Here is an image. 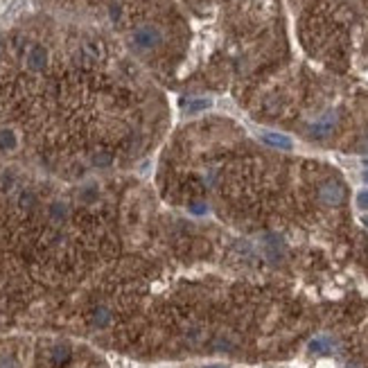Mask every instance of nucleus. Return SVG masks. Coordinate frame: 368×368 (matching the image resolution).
<instances>
[{"label": "nucleus", "mask_w": 368, "mask_h": 368, "mask_svg": "<svg viewBox=\"0 0 368 368\" xmlns=\"http://www.w3.org/2000/svg\"><path fill=\"white\" fill-rule=\"evenodd\" d=\"M133 41H136V46L138 48H154L156 43H160V34H158V30H154V27H140V30H136V34H133Z\"/></svg>", "instance_id": "f257e3e1"}, {"label": "nucleus", "mask_w": 368, "mask_h": 368, "mask_svg": "<svg viewBox=\"0 0 368 368\" xmlns=\"http://www.w3.org/2000/svg\"><path fill=\"white\" fill-rule=\"evenodd\" d=\"M343 197H346V192H343V188L339 183H325L321 188V199L325 201V204H330V206L341 204Z\"/></svg>", "instance_id": "f03ea898"}, {"label": "nucleus", "mask_w": 368, "mask_h": 368, "mask_svg": "<svg viewBox=\"0 0 368 368\" xmlns=\"http://www.w3.org/2000/svg\"><path fill=\"white\" fill-rule=\"evenodd\" d=\"M262 140L267 145H273L278 149H291V140L283 133H276V131H264L262 133Z\"/></svg>", "instance_id": "7ed1b4c3"}, {"label": "nucleus", "mask_w": 368, "mask_h": 368, "mask_svg": "<svg viewBox=\"0 0 368 368\" xmlns=\"http://www.w3.org/2000/svg\"><path fill=\"white\" fill-rule=\"evenodd\" d=\"M46 61H48V52L41 46H36V48H32V50H30L27 64H30V68H32V70H41V68L46 66Z\"/></svg>", "instance_id": "20e7f679"}, {"label": "nucleus", "mask_w": 368, "mask_h": 368, "mask_svg": "<svg viewBox=\"0 0 368 368\" xmlns=\"http://www.w3.org/2000/svg\"><path fill=\"white\" fill-rule=\"evenodd\" d=\"M309 350L319 352V355H325V352H330V341L328 339H314V341L309 343Z\"/></svg>", "instance_id": "39448f33"}, {"label": "nucleus", "mask_w": 368, "mask_h": 368, "mask_svg": "<svg viewBox=\"0 0 368 368\" xmlns=\"http://www.w3.org/2000/svg\"><path fill=\"white\" fill-rule=\"evenodd\" d=\"M16 145V138H14V133L12 131H0V147L2 149H12V147Z\"/></svg>", "instance_id": "423d86ee"}, {"label": "nucleus", "mask_w": 368, "mask_h": 368, "mask_svg": "<svg viewBox=\"0 0 368 368\" xmlns=\"http://www.w3.org/2000/svg\"><path fill=\"white\" fill-rule=\"evenodd\" d=\"M206 109H210V99H197V102H192L188 106V113H199V111H206Z\"/></svg>", "instance_id": "0eeeda50"}, {"label": "nucleus", "mask_w": 368, "mask_h": 368, "mask_svg": "<svg viewBox=\"0 0 368 368\" xmlns=\"http://www.w3.org/2000/svg\"><path fill=\"white\" fill-rule=\"evenodd\" d=\"M330 129H332V120H328V122L323 120L321 125H314V127H312V133H316V136H325Z\"/></svg>", "instance_id": "6e6552de"}, {"label": "nucleus", "mask_w": 368, "mask_h": 368, "mask_svg": "<svg viewBox=\"0 0 368 368\" xmlns=\"http://www.w3.org/2000/svg\"><path fill=\"white\" fill-rule=\"evenodd\" d=\"M357 206H359L362 210H368V190H362L357 194Z\"/></svg>", "instance_id": "1a4fd4ad"}, {"label": "nucleus", "mask_w": 368, "mask_h": 368, "mask_svg": "<svg viewBox=\"0 0 368 368\" xmlns=\"http://www.w3.org/2000/svg\"><path fill=\"white\" fill-rule=\"evenodd\" d=\"M54 359H57L59 364L66 362V359H68V348H66V346H61V348L54 350Z\"/></svg>", "instance_id": "9d476101"}, {"label": "nucleus", "mask_w": 368, "mask_h": 368, "mask_svg": "<svg viewBox=\"0 0 368 368\" xmlns=\"http://www.w3.org/2000/svg\"><path fill=\"white\" fill-rule=\"evenodd\" d=\"M362 222H364V226H368V215H366V217L362 219Z\"/></svg>", "instance_id": "9b49d317"}, {"label": "nucleus", "mask_w": 368, "mask_h": 368, "mask_svg": "<svg viewBox=\"0 0 368 368\" xmlns=\"http://www.w3.org/2000/svg\"><path fill=\"white\" fill-rule=\"evenodd\" d=\"M364 178H366V181H368V172H366V174H364Z\"/></svg>", "instance_id": "f8f14e48"}, {"label": "nucleus", "mask_w": 368, "mask_h": 368, "mask_svg": "<svg viewBox=\"0 0 368 368\" xmlns=\"http://www.w3.org/2000/svg\"><path fill=\"white\" fill-rule=\"evenodd\" d=\"M212 368H217V366H212Z\"/></svg>", "instance_id": "ddd939ff"}]
</instances>
